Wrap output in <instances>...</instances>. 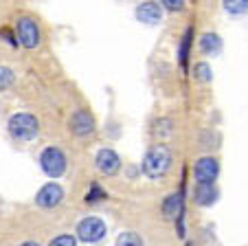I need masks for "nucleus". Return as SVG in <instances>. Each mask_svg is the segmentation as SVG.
Returning a JSON list of instances; mask_svg holds the SVG:
<instances>
[{
	"mask_svg": "<svg viewBox=\"0 0 248 246\" xmlns=\"http://www.w3.org/2000/svg\"><path fill=\"white\" fill-rule=\"evenodd\" d=\"M171 165V152L165 145H154L143 158V172L150 178H160Z\"/></svg>",
	"mask_w": 248,
	"mask_h": 246,
	"instance_id": "nucleus-1",
	"label": "nucleus"
},
{
	"mask_svg": "<svg viewBox=\"0 0 248 246\" xmlns=\"http://www.w3.org/2000/svg\"><path fill=\"white\" fill-rule=\"evenodd\" d=\"M99 198H106V194H103L101 189H99L97 185L93 187V191H90L88 196H86V200H90V202H94V200H99Z\"/></svg>",
	"mask_w": 248,
	"mask_h": 246,
	"instance_id": "nucleus-20",
	"label": "nucleus"
},
{
	"mask_svg": "<svg viewBox=\"0 0 248 246\" xmlns=\"http://www.w3.org/2000/svg\"><path fill=\"white\" fill-rule=\"evenodd\" d=\"M217 198V191L213 185H198L196 187V202L206 207V204H213Z\"/></svg>",
	"mask_w": 248,
	"mask_h": 246,
	"instance_id": "nucleus-13",
	"label": "nucleus"
},
{
	"mask_svg": "<svg viewBox=\"0 0 248 246\" xmlns=\"http://www.w3.org/2000/svg\"><path fill=\"white\" fill-rule=\"evenodd\" d=\"M136 18L145 24H156L163 18V7L158 2H140L136 7Z\"/></svg>",
	"mask_w": 248,
	"mask_h": 246,
	"instance_id": "nucleus-10",
	"label": "nucleus"
},
{
	"mask_svg": "<svg viewBox=\"0 0 248 246\" xmlns=\"http://www.w3.org/2000/svg\"><path fill=\"white\" fill-rule=\"evenodd\" d=\"M106 235V222L99 218H84L79 224H77V237H79L81 242H86V244H94V242H99L101 237Z\"/></svg>",
	"mask_w": 248,
	"mask_h": 246,
	"instance_id": "nucleus-4",
	"label": "nucleus"
},
{
	"mask_svg": "<svg viewBox=\"0 0 248 246\" xmlns=\"http://www.w3.org/2000/svg\"><path fill=\"white\" fill-rule=\"evenodd\" d=\"M193 73H196V77L200 79V82H211V66L206 64V62H198L196 68H193Z\"/></svg>",
	"mask_w": 248,
	"mask_h": 246,
	"instance_id": "nucleus-17",
	"label": "nucleus"
},
{
	"mask_svg": "<svg viewBox=\"0 0 248 246\" xmlns=\"http://www.w3.org/2000/svg\"><path fill=\"white\" fill-rule=\"evenodd\" d=\"M48 246H77V240L73 235H57Z\"/></svg>",
	"mask_w": 248,
	"mask_h": 246,
	"instance_id": "nucleus-18",
	"label": "nucleus"
},
{
	"mask_svg": "<svg viewBox=\"0 0 248 246\" xmlns=\"http://www.w3.org/2000/svg\"><path fill=\"white\" fill-rule=\"evenodd\" d=\"M97 169L101 174H106V176H112V174L119 172V167H121V158H119V154L114 152V149H99L97 154Z\"/></svg>",
	"mask_w": 248,
	"mask_h": 246,
	"instance_id": "nucleus-8",
	"label": "nucleus"
},
{
	"mask_svg": "<svg viewBox=\"0 0 248 246\" xmlns=\"http://www.w3.org/2000/svg\"><path fill=\"white\" fill-rule=\"evenodd\" d=\"M14 79H16L14 70H11V68H7V66H0V90L9 88V86L14 84Z\"/></svg>",
	"mask_w": 248,
	"mask_h": 246,
	"instance_id": "nucleus-16",
	"label": "nucleus"
},
{
	"mask_svg": "<svg viewBox=\"0 0 248 246\" xmlns=\"http://www.w3.org/2000/svg\"><path fill=\"white\" fill-rule=\"evenodd\" d=\"M220 174V165L213 156H204L196 163V167H193V176H196L198 185H213V180L217 178Z\"/></svg>",
	"mask_w": 248,
	"mask_h": 246,
	"instance_id": "nucleus-6",
	"label": "nucleus"
},
{
	"mask_svg": "<svg viewBox=\"0 0 248 246\" xmlns=\"http://www.w3.org/2000/svg\"><path fill=\"white\" fill-rule=\"evenodd\" d=\"M180 211H183V194L167 196V200H165V204H163L165 218H167V220H176L180 215Z\"/></svg>",
	"mask_w": 248,
	"mask_h": 246,
	"instance_id": "nucleus-11",
	"label": "nucleus"
},
{
	"mask_svg": "<svg viewBox=\"0 0 248 246\" xmlns=\"http://www.w3.org/2000/svg\"><path fill=\"white\" fill-rule=\"evenodd\" d=\"M16 31H18V42L24 49H35L40 44V29L35 24V20L20 18L18 24H16Z\"/></svg>",
	"mask_w": 248,
	"mask_h": 246,
	"instance_id": "nucleus-5",
	"label": "nucleus"
},
{
	"mask_svg": "<svg viewBox=\"0 0 248 246\" xmlns=\"http://www.w3.org/2000/svg\"><path fill=\"white\" fill-rule=\"evenodd\" d=\"M200 51L204 55H216V53L222 51V40L217 33H204L200 37Z\"/></svg>",
	"mask_w": 248,
	"mask_h": 246,
	"instance_id": "nucleus-12",
	"label": "nucleus"
},
{
	"mask_svg": "<svg viewBox=\"0 0 248 246\" xmlns=\"http://www.w3.org/2000/svg\"><path fill=\"white\" fill-rule=\"evenodd\" d=\"M40 165L48 178H60L66 172V156L60 148H46L40 156Z\"/></svg>",
	"mask_w": 248,
	"mask_h": 246,
	"instance_id": "nucleus-3",
	"label": "nucleus"
},
{
	"mask_svg": "<svg viewBox=\"0 0 248 246\" xmlns=\"http://www.w3.org/2000/svg\"><path fill=\"white\" fill-rule=\"evenodd\" d=\"M62 198H64V189H62L57 182H48V185H44L42 189L38 191L35 202H38L42 209H53V207H57V204L62 202Z\"/></svg>",
	"mask_w": 248,
	"mask_h": 246,
	"instance_id": "nucleus-7",
	"label": "nucleus"
},
{
	"mask_svg": "<svg viewBox=\"0 0 248 246\" xmlns=\"http://www.w3.org/2000/svg\"><path fill=\"white\" fill-rule=\"evenodd\" d=\"M117 246H143V240H140L139 233L125 231L117 237Z\"/></svg>",
	"mask_w": 248,
	"mask_h": 246,
	"instance_id": "nucleus-14",
	"label": "nucleus"
},
{
	"mask_svg": "<svg viewBox=\"0 0 248 246\" xmlns=\"http://www.w3.org/2000/svg\"><path fill=\"white\" fill-rule=\"evenodd\" d=\"M160 5H165L167 9H183L185 2H183V0H176V2H173V0H163Z\"/></svg>",
	"mask_w": 248,
	"mask_h": 246,
	"instance_id": "nucleus-21",
	"label": "nucleus"
},
{
	"mask_svg": "<svg viewBox=\"0 0 248 246\" xmlns=\"http://www.w3.org/2000/svg\"><path fill=\"white\" fill-rule=\"evenodd\" d=\"M9 132H11V136L18 139V141H31V139L38 136L40 123L33 115L20 112V115H14L9 119Z\"/></svg>",
	"mask_w": 248,
	"mask_h": 246,
	"instance_id": "nucleus-2",
	"label": "nucleus"
},
{
	"mask_svg": "<svg viewBox=\"0 0 248 246\" xmlns=\"http://www.w3.org/2000/svg\"><path fill=\"white\" fill-rule=\"evenodd\" d=\"M70 130L77 136H88L94 132V119L88 110H75L70 116Z\"/></svg>",
	"mask_w": 248,
	"mask_h": 246,
	"instance_id": "nucleus-9",
	"label": "nucleus"
},
{
	"mask_svg": "<svg viewBox=\"0 0 248 246\" xmlns=\"http://www.w3.org/2000/svg\"><path fill=\"white\" fill-rule=\"evenodd\" d=\"M224 9L229 14H244V11H248V2L246 0H226Z\"/></svg>",
	"mask_w": 248,
	"mask_h": 246,
	"instance_id": "nucleus-15",
	"label": "nucleus"
},
{
	"mask_svg": "<svg viewBox=\"0 0 248 246\" xmlns=\"http://www.w3.org/2000/svg\"><path fill=\"white\" fill-rule=\"evenodd\" d=\"M189 42H191V29H189L187 33H185L183 37V47H180V62L183 64H187V53H189Z\"/></svg>",
	"mask_w": 248,
	"mask_h": 246,
	"instance_id": "nucleus-19",
	"label": "nucleus"
},
{
	"mask_svg": "<svg viewBox=\"0 0 248 246\" xmlns=\"http://www.w3.org/2000/svg\"><path fill=\"white\" fill-rule=\"evenodd\" d=\"M20 246H40L38 242H24V244H20Z\"/></svg>",
	"mask_w": 248,
	"mask_h": 246,
	"instance_id": "nucleus-22",
	"label": "nucleus"
}]
</instances>
